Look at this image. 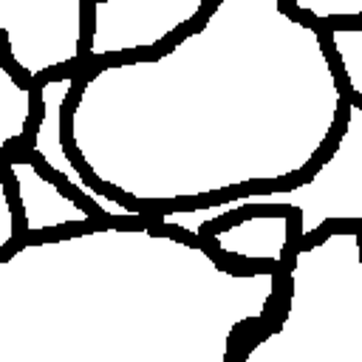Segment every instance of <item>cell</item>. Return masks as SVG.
Wrapping results in <instances>:
<instances>
[{
  "label": "cell",
  "mask_w": 362,
  "mask_h": 362,
  "mask_svg": "<svg viewBox=\"0 0 362 362\" xmlns=\"http://www.w3.org/2000/svg\"><path fill=\"white\" fill-rule=\"evenodd\" d=\"M0 144L3 150H11L17 141H23L28 124L37 119V102L28 82H23L14 74V62L0 68Z\"/></svg>",
  "instance_id": "obj_6"
},
{
  "label": "cell",
  "mask_w": 362,
  "mask_h": 362,
  "mask_svg": "<svg viewBox=\"0 0 362 362\" xmlns=\"http://www.w3.org/2000/svg\"><path fill=\"white\" fill-rule=\"evenodd\" d=\"M328 45L337 57L339 74L351 90L354 99H362V23L356 25H345V23H334L325 31Z\"/></svg>",
  "instance_id": "obj_7"
},
{
  "label": "cell",
  "mask_w": 362,
  "mask_h": 362,
  "mask_svg": "<svg viewBox=\"0 0 362 362\" xmlns=\"http://www.w3.org/2000/svg\"><path fill=\"white\" fill-rule=\"evenodd\" d=\"M288 308L240 362H362V229H331L297 246Z\"/></svg>",
  "instance_id": "obj_1"
},
{
  "label": "cell",
  "mask_w": 362,
  "mask_h": 362,
  "mask_svg": "<svg viewBox=\"0 0 362 362\" xmlns=\"http://www.w3.org/2000/svg\"><path fill=\"white\" fill-rule=\"evenodd\" d=\"M0 209H3V226H0V249L8 252L11 240L17 238V215H14V201H11V189L3 184L0 187Z\"/></svg>",
  "instance_id": "obj_8"
},
{
  "label": "cell",
  "mask_w": 362,
  "mask_h": 362,
  "mask_svg": "<svg viewBox=\"0 0 362 362\" xmlns=\"http://www.w3.org/2000/svg\"><path fill=\"white\" fill-rule=\"evenodd\" d=\"M76 85V74H59L45 79L37 88V122L34 133L28 141V156L37 158L54 178H62L82 201L96 204V209L107 218H141L139 209L124 206L116 198H107L102 189H96L82 170L74 164V158L65 153V139H62V124H65V102Z\"/></svg>",
  "instance_id": "obj_3"
},
{
  "label": "cell",
  "mask_w": 362,
  "mask_h": 362,
  "mask_svg": "<svg viewBox=\"0 0 362 362\" xmlns=\"http://www.w3.org/2000/svg\"><path fill=\"white\" fill-rule=\"evenodd\" d=\"M11 181L17 189V204L23 212V229L28 235L48 232V229H62V226H82L93 223V212L82 206L79 198H71L51 175L40 170L37 158L25 156H11L8 158Z\"/></svg>",
  "instance_id": "obj_4"
},
{
  "label": "cell",
  "mask_w": 362,
  "mask_h": 362,
  "mask_svg": "<svg viewBox=\"0 0 362 362\" xmlns=\"http://www.w3.org/2000/svg\"><path fill=\"white\" fill-rule=\"evenodd\" d=\"M291 209L297 212V246L311 240L328 223H362V102L345 99V124L331 147V153L317 164V170L297 184L288 187H266V189H243L215 204L184 206L161 212L158 221L164 226L206 235V226L229 221L243 209Z\"/></svg>",
  "instance_id": "obj_2"
},
{
  "label": "cell",
  "mask_w": 362,
  "mask_h": 362,
  "mask_svg": "<svg viewBox=\"0 0 362 362\" xmlns=\"http://www.w3.org/2000/svg\"><path fill=\"white\" fill-rule=\"evenodd\" d=\"M291 226H297V212L291 209H255L243 218L232 215L229 221H221L206 240L226 257L283 266L291 243Z\"/></svg>",
  "instance_id": "obj_5"
}]
</instances>
